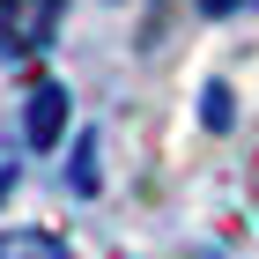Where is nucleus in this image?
<instances>
[{
    "label": "nucleus",
    "instance_id": "obj_1",
    "mask_svg": "<svg viewBox=\"0 0 259 259\" xmlns=\"http://www.w3.org/2000/svg\"><path fill=\"white\" fill-rule=\"evenodd\" d=\"M60 0H0V52H37L52 45Z\"/></svg>",
    "mask_w": 259,
    "mask_h": 259
},
{
    "label": "nucleus",
    "instance_id": "obj_2",
    "mask_svg": "<svg viewBox=\"0 0 259 259\" xmlns=\"http://www.w3.org/2000/svg\"><path fill=\"white\" fill-rule=\"evenodd\" d=\"M22 134H30V148H60V134H67V89L60 81H37L30 89V111H22Z\"/></svg>",
    "mask_w": 259,
    "mask_h": 259
},
{
    "label": "nucleus",
    "instance_id": "obj_3",
    "mask_svg": "<svg viewBox=\"0 0 259 259\" xmlns=\"http://www.w3.org/2000/svg\"><path fill=\"white\" fill-rule=\"evenodd\" d=\"M0 259H74L52 230H0Z\"/></svg>",
    "mask_w": 259,
    "mask_h": 259
},
{
    "label": "nucleus",
    "instance_id": "obj_4",
    "mask_svg": "<svg viewBox=\"0 0 259 259\" xmlns=\"http://www.w3.org/2000/svg\"><path fill=\"white\" fill-rule=\"evenodd\" d=\"M237 8H244V0H200V15H215V22H222V15H237Z\"/></svg>",
    "mask_w": 259,
    "mask_h": 259
},
{
    "label": "nucleus",
    "instance_id": "obj_5",
    "mask_svg": "<svg viewBox=\"0 0 259 259\" xmlns=\"http://www.w3.org/2000/svg\"><path fill=\"white\" fill-rule=\"evenodd\" d=\"M8 185H15V148H0V200H8Z\"/></svg>",
    "mask_w": 259,
    "mask_h": 259
}]
</instances>
